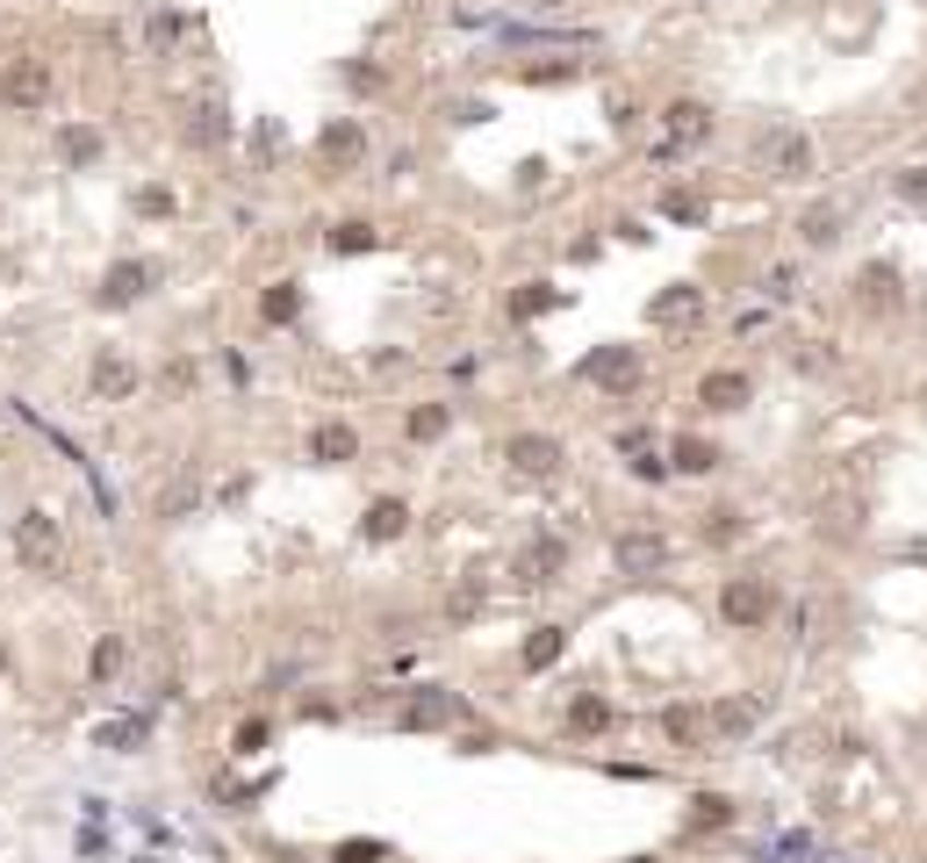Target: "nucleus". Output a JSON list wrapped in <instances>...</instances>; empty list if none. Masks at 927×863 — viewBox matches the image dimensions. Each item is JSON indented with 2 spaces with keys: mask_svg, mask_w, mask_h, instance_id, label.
Returning <instances> with one entry per match:
<instances>
[{
  "mask_svg": "<svg viewBox=\"0 0 927 863\" xmlns=\"http://www.w3.org/2000/svg\"><path fill=\"white\" fill-rule=\"evenodd\" d=\"M51 94H58L51 58L22 51V58H8V66H0V108H8V116H44V108H51Z\"/></svg>",
  "mask_w": 927,
  "mask_h": 863,
  "instance_id": "f257e3e1",
  "label": "nucleus"
},
{
  "mask_svg": "<svg viewBox=\"0 0 927 863\" xmlns=\"http://www.w3.org/2000/svg\"><path fill=\"white\" fill-rule=\"evenodd\" d=\"M467 698L453 684H417L403 706H395V734H439V726H461Z\"/></svg>",
  "mask_w": 927,
  "mask_h": 863,
  "instance_id": "f03ea898",
  "label": "nucleus"
},
{
  "mask_svg": "<svg viewBox=\"0 0 927 863\" xmlns=\"http://www.w3.org/2000/svg\"><path fill=\"white\" fill-rule=\"evenodd\" d=\"M720 612H726V626H740V634H762V626L784 612V598H776L770 576H726L720 583Z\"/></svg>",
  "mask_w": 927,
  "mask_h": 863,
  "instance_id": "7ed1b4c3",
  "label": "nucleus"
},
{
  "mask_svg": "<svg viewBox=\"0 0 927 863\" xmlns=\"http://www.w3.org/2000/svg\"><path fill=\"white\" fill-rule=\"evenodd\" d=\"M756 166L770 180H812V138L791 122H770V130H756Z\"/></svg>",
  "mask_w": 927,
  "mask_h": 863,
  "instance_id": "20e7f679",
  "label": "nucleus"
},
{
  "mask_svg": "<svg viewBox=\"0 0 927 863\" xmlns=\"http://www.w3.org/2000/svg\"><path fill=\"white\" fill-rule=\"evenodd\" d=\"M166 281V259H152V252H130V259H116L102 274V288H94V303L102 310H130V303H144V295Z\"/></svg>",
  "mask_w": 927,
  "mask_h": 863,
  "instance_id": "39448f33",
  "label": "nucleus"
},
{
  "mask_svg": "<svg viewBox=\"0 0 927 863\" xmlns=\"http://www.w3.org/2000/svg\"><path fill=\"white\" fill-rule=\"evenodd\" d=\"M15 561L36 576H51L58 561H66V533H58V518L44 511V504H29V511L15 518Z\"/></svg>",
  "mask_w": 927,
  "mask_h": 863,
  "instance_id": "423d86ee",
  "label": "nucleus"
},
{
  "mask_svg": "<svg viewBox=\"0 0 927 863\" xmlns=\"http://www.w3.org/2000/svg\"><path fill=\"white\" fill-rule=\"evenodd\" d=\"M503 461H511V475H525V483H547V475H561L568 447L554 432H511V439H503Z\"/></svg>",
  "mask_w": 927,
  "mask_h": 863,
  "instance_id": "0eeeda50",
  "label": "nucleus"
},
{
  "mask_svg": "<svg viewBox=\"0 0 927 863\" xmlns=\"http://www.w3.org/2000/svg\"><path fill=\"white\" fill-rule=\"evenodd\" d=\"M575 375L590 389H604V397H626V389H640V345H597Z\"/></svg>",
  "mask_w": 927,
  "mask_h": 863,
  "instance_id": "6e6552de",
  "label": "nucleus"
},
{
  "mask_svg": "<svg viewBox=\"0 0 927 863\" xmlns=\"http://www.w3.org/2000/svg\"><path fill=\"white\" fill-rule=\"evenodd\" d=\"M511 576H518L525 590L561 583V576H568V540H561V533H533V540H525V554H518V569H511Z\"/></svg>",
  "mask_w": 927,
  "mask_h": 863,
  "instance_id": "1a4fd4ad",
  "label": "nucleus"
},
{
  "mask_svg": "<svg viewBox=\"0 0 927 863\" xmlns=\"http://www.w3.org/2000/svg\"><path fill=\"white\" fill-rule=\"evenodd\" d=\"M698 403L712 417H734V411H748V403H756V381L740 375V367H712V375L698 381Z\"/></svg>",
  "mask_w": 927,
  "mask_h": 863,
  "instance_id": "9d476101",
  "label": "nucleus"
},
{
  "mask_svg": "<svg viewBox=\"0 0 927 863\" xmlns=\"http://www.w3.org/2000/svg\"><path fill=\"white\" fill-rule=\"evenodd\" d=\"M740 820V799H726V792H690L684 799V835H726Z\"/></svg>",
  "mask_w": 927,
  "mask_h": 863,
  "instance_id": "9b49d317",
  "label": "nucleus"
},
{
  "mask_svg": "<svg viewBox=\"0 0 927 863\" xmlns=\"http://www.w3.org/2000/svg\"><path fill=\"white\" fill-rule=\"evenodd\" d=\"M611 561L626 576H654V569H669V540H662V533H618L611 540Z\"/></svg>",
  "mask_w": 927,
  "mask_h": 863,
  "instance_id": "f8f14e48",
  "label": "nucleus"
},
{
  "mask_svg": "<svg viewBox=\"0 0 927 863\" xmlns=\"http://www.w3.org/2000/svg\"><path fill=\"white\" fill-rule=\"evenodd\" d=\"M309 461H317V468H345V461H360V432H353V425H338V417L309 425Z\"/></svg>",
  "mask_w": 927,
  "mask_h": 863,
  "instance_id": "ddd939ff",
  "label": "nucleus"
},
{
  "mask_svg": "<svg viewBox=\"0 0 927 863\" xmlns=\"http://www.w3.org/2000/svg\"><path fill=\"white\" fill-rule=\"evenodd\" d=\"M317 158H324V166H360V158H367V130H360V116L324 122V138H317Z\"/></svg>",
  "mask_w": 927,
  "mask_h": 863,
  "instance_id": "4468645a",
  "label": "nucleus"
},
{
  "mask_svg": "<svg viewBox=\"0 0 927 863\" xmlns=\"http://www.w3.org/2000/svg\"><path fill=\"white\" fill-rule=\"evenodd\" d=\"M58 158H66L72 173H86V166H102V152H108V138L94 130V122H58Z\"/></svg>",
  "mask_w": 927,
  "mask_h": 863,
  "instance_id": "2eb2a0df",
  "label": "nucleus"
},
{
  "mask_svg": "<svg viewBox=\"0 0 927 863\" xmlns=\"http://www.w3.org/2000/svg\"><path fill=\"white\" fill-rule=\"evenodd\" d=\"M611 726H618V706H611V698H597V690H575V698H568V734L597 742V734H611Z\"/></svg>",
  "mask_w": 927,
  "mask_h": 863,
  "instance_id": "dca6fc26",
  "label": "nucleus"
},
{
  "mask_svg": "<svg viewBox=\"0 0 927 863\" xmlns=\"http://www.w3.org/2000/svg\"><path fill=\"white\" fill-rule=\"evenodd\" d=\"M704 720H712V734H720V742H748V734L762 726V706H756V698H720Z\"/></svg>",
  "mask_w": 927,
  "mask_h": 863,
  "instance_id": "f3484780",
  "label": "nucleus"
},
{
  "mask_svg": "<svg viewBox=\"0 0 927 863\" xmlns=\"http://www.w3.org/2000/svg\"><path fill=\"white\" fill-rule=\"evenodd\" d=\"M86 381H94V397H108V403H130V397H138V367L122 360V353H102Z\"/></svg>",
  "mask_w": 927,
  "mask_h": 863,
  "instance_id": "a211bd4d",
  "label": "nucleus"
},
{
  "mask_svg": "<svg viewBox=\"0 0 927 863\" xmlns=\"http://www.w3.org/2000/svg\"><path fill=\"white\" fill-rule=\"evenodd\" d=\"M360 533L375 540V547L403 540V533H411V504H403V497H375V504H367V525H360Z\"/></svg>",
  "mask_w": 927,
  "mask_h": 863,
  "instance_id": "6ab92c4d",
  "label": "nucleus"
},
{
  "mask_svg": "<svg viewBox=\"0 0 927 863\" xmlns=\"http://www.w3.org/2000/svg\"><path fill=\"white\" fill-rule=\"evenodd\" d=\"M863 310H877V317H892L899 303H906V295H899V267H884V259H877V267H863Z\"/></svg>",
  "mask_w": 927,
  "mask_h": 863,
  "instance_id": "aec40b11",
  "label": "nucleus"
},
{
  "mask_svg": "<svg viewBox=\"0 0 927 863\" xmlns=\"http://www.w3.org/2000/svg\"><path fill=\"white\" fill-rule=\"evenodd\" d=\"M662 122H669V144H704V138H712V108H704V102H669V108H662Z\"/></svg>",
  "mask_w": 927,
  "mask_h": 863,
  "instance_id": "412c9836",
  "label": "nucleus"
},
{
  "mask_svg": "<svg viewBox=\"0 0 927 863\" xmlns=\"http://www.w3.org/2000/svg\"><path fill=\"white\" fill-rule=\"evenodd\" d=\"M720 461H726V453L712 447V439H698V432H684V439L669 447V475H712Z\"/></svg>",
  "mask_w": 927,
  "mask_h": 863,
  "instance_id": "4be33fe9",
  "label": "nucleus"
},
{
  "mask_svg": "<svg viewBox=\"0 0 927 863\" xmlns=\"http://www.w3.org/2000/svg\"><path fill=\"white\" fill-rule=\"evenodd\" d=\"M662 734H669L676 748H704V742H712V720H704L698 706H669V712H662Z\"/></svg>",
  "mask_w": 927,
  "mask_h": 863,
  "instance_id": "5701e85b",
  "label": "nucleus"
},
{
  "mask_svg": "<svg viewBox=\"0 0 927 863\" xmlns=\"http://www.w3.org/2000/svg\"><path fill=\"white\" fill-rule=\"evenodd\" d=\"M698 533H704V547H734V540H748V511L740 504H712Z\"/></svg>",
  "mask_w": 927,
  "mask_h": 863,
  "instance_id": "b1692460",
  "label": "nucleus"
},
{
  "mask_svg": "<svg viewBox=\"0 0 927 863\" xmlns=\"http://www.w3.org/2000/svg\"><path fill=\"white\" fill-rule=\"evenodd\" d=\"M403 432H411L417 447H431V439H447V432H453V403H417V411L403 417Z\"/></svg>",
  "mask_w": 927,
  "mask_h": 863,
  "instance_id": "393cba45",
  "label": "nucleus"
},
{
  "mask_svg": "<svg viewBox=\"0 0 927 863\" xmlns=\"http://www.w3.org/2000/svg\"><path fill=\"white\" fill-rule=\"evenodd\" d=\"M568 655V626H533V640H525V670H554V662Z\"/></svg>",
  "mask_w": 927,
  "mask_h": 863,
  "instance_id": "a878e982",
  "label": "nucleus"
},
{
  "mask_svg": "<svg viewBox=\"0 0 927 863\" xmlns=\"http://www.w3.org/2000/svg\"><path fill=\"white\" fill-rule=\"evenodd\" d=\"M259 317L266 324H295L302 317V281H274V288L259 295Z\"/></svg>",
  "mask_w": 927,
  "mask_h": 863,
  "instance_id": "bb28decb",
  "label": "nucleus"
},
{
  "mask_svg": "<svg viewBox=\"0 0 927 863\" xmlns=\"http://www.w3.org/2000/svg\"><path fill=\"white\" fill-rule=\"evenodd\" d=\"M568 295L554 288V281H525V288L511 295V317H547V310H561Z\"/></svg>",
  "mask_w": 927,
  "mask_h": 863,
  "instance_id": "cd10ccee",
  "label": "nucleus"
},
{
  "mask_svg": "<svg viewBox=\"0 0 927 863\" xmlns=\"http://www.w3.org/2000/svg\"><path fill=\"white\" fill-rule=\"evenodd\" d=\"M324 245H331V252H375V245H381V230L353 216V224H331V230H324Z\"/></svg>",
  "mask_w": 927,
  "mask_h": 863,
  "instance_id": "c85d7f7f",
  "label": "nucleus"
},
{
  "mask_svg": "<svg viewBox=\"0 0 927 863\" xmlns=\"http://www.w3.org/2000/svg\"><path fill=\"white\" fill-rule=\"evenodd\" d=\"M698 310H704V295L684 288V281H676L669 295H654V324H676V317H698Z\"/></svg>",
  "mask_w": 927,
  "mask_h": 863,
  "instance_id": "c756f323",
  "label": "nucleus"
},
{
  "mask_svg": "<svg viewBox=\"0 0 927 863\" xmlns=\"http://www.w3.org/2000/svg\"><path fill=\"white\" fill-rule=\"evenodd\" d=\"M798 230H806V245H812V252H827V245L842 238V209H834V202H820V209H812V216H806Z\"/></svg>",
  "mask_w": 927,
  "mask_h": 863,
  "instance_id": "7c9ffc66",
  "label": "nucleus"
},
{
  "mask_svg": "<svg viewBox=\"0 0 927 863\" xmlns=\"http://www.w3.org/2000/svg\"><path fill=\"white\" fill-rule=\"evenodd\" d=\"M122 655H130V648H122V634H102V640H94V655H86V676H94V684H108V676L122 670Z\"/></svg>",
  "mask_w": 927,
  "mask_h": 863,
  "instance_id": "2f4dec72",
  "label": "nucleus"
},
{
  "mask_svg": "<svg viewBox=\"0 0 927 863\" xmlns=\"http://www.w3.org/2000/svg\"><path fill=\"white\" fill-rule=\"evenodd\" d=\"M188 138H194V144H202V152H216V144H224V138H230V116H224V108H194V122H188Z\"/></svg>",
  "mask_w": 927,
  "mask_h": 863,
  "instance_id": "473e14b6",
  "label": "nucleus"
},
{
  "mask_svg": "<svg viewBox=\"0 0 927 863\" xmlns=\"http://www.w3.org/2000/svg\"><path fill=\"white\" fill-rule=\"evenodd\" d=\"M345 86H353V94H381V86H389V72H381L375 58H345Z\"/></svg>",
  "mask_w": 927,
  "mask_h": 863,
  "instance_id": "72a5a7b5",
  "label": "nucleus"
},
{
  "mask_svg": "<svg viewBox=\"0 0 927 863\" xmlns=\"http://www.w3.org/2000/svg\"><path fill=\"white\" fill-rule=\"evenodd\" d=\"M662 216H669V224H704V194L669 188V194H662Z\"/></svg>",
  "mask_w": 927,
  "mask_h": 863,
  "instance_id": "f704fd0d",
  "label": "nucleus"
},
{
  "mask_svg": "<svg viewBox=\"0 0 927 863\" xmlns=\"http://www.w3.org/2000/svg\"><path fill=\"white\" fill-rule=\"evenodd\" d=\"M381 856H389L381 842H338L331 849V863H381Z\"/></svg>",
  "mask_w": 927,
  "mask_h": 863,
  "instance_id": "c9c22d12",
  "label": "nucleus"
},
{
  "mask_svg": "<svg viewBox=\"0 0 927 863\" xmlns=\"http://www.w3.org/2000/svg\"><path fill=\"white\" fill-rule=\"evenodd\" d=\"M173 188H138V216H173Z\"/></svg>",
  "mask_w": 927,
  "mask_h": 863,
  "instance_id": "e433bc0d",
  "label": "nucleus"
},
{
  "mask_svg": "<svg viewBox=\"0 0 927 863\" xmlns=\"http://www.w3.org/2000/svg\"><path fill=\"white\" fill-rule=\"evenodd\" d=\"M116 742V748H130V742H144V720H116V726H102V748Z\"/></svg>",
  "mask_w": 927,
  "mask_h": 863,
  "instance_id": "4c0bfd02",
  "label": "nucleus"
},
{
  "mask_svg": "<svg viewBox=\"0 0 927 863\" xmlns=\"http://www.w3.org/2000/svg\"><path fill=\"white\" fill-rule=\"evenodd\" d=\"M525 80H533V86H554V80H583V66H575V58H568V66H533V72H525Z\"/></svg>",
  "mask_w": 927,
  "mask_h": 863,
  "instance_id": "58836bf2",
  "label": "nucleus"
},
{
  "mask_svg": "<svg viewBox=\"0 0 927 863\" xmlns=\"http://www.w3.org/2000/svg\"><path fill=\"white\" fill-rule=\"evenodd\" d=\"M899 194H906V202H927V166L906 173V180H899Z\"/></svg>",
  "mask_w": 927,
  "mask_h": 863,
  "instance_id": "ea45409f",
  "label": "nucleus"
},
{
  "mask_svg": "<svg viewBox=\"0 0 927 863\" xmlns=\"http://www.w3.org/2000/svg\"><path fill=\"white\" fill-rule=\"evenodd\" d=\"M533 8H561V0H533Z\"/></svg>",
  "mask_w": 927,
  "mask_h": 863,
  "instance_id": "a19ab883",
  "label": "nucleus"
},
{
  "mask_svg": "<svg viewBox=\"0 0 927 863\" xmlns=\"http://www.w3.org/2000/svg\"><path fill=\"white\" fill-rule=\"evenodd\" d=\"M626 863H654V856H626Z\"/></svg>",
  "mask_w": 927,
  "mask_h": 863,
  "instance_id": "79ce46f5",
  "label": "nucleus"
},
{
  "mask_svg": "<svg viewBox=\"0 0 927 863\" xmlns=\"http://www.w3.org/2000/svg\"><path fill=\"white\" fill-rule=\"evenodd\" d=\"M0 670H8V648H0Z\"/></svg>",
  "mask_w": 927,
  "mask_h": 863,
  "instance_id": "37998d69",
  "label": "nucleus"
}]
</instances>
